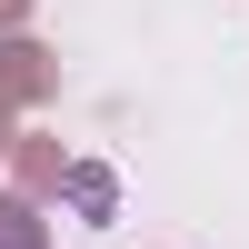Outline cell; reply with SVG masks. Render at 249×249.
<instances>
[{"mask_svg":"<svg viewBox=\"0 0 249 249\" xmlns=\"http://www.w3.org/2000/svg\"><path fill=\"white\" fill-rule=\"evenodd\" d=\"M40 100H60V50L50 40H30V30H10L0 40V110H40Z\"/></svg>","mask_w":249,"mask_h":249,"instance_id":"6da1fadb","label":"cell"},{"mask_svg":"<svg viewBox=\"0 0 249 249\" xmlns=\"http://www.w3.org/2000/svg\"><path fill=\"white\" fill-rule=\"evenodd\" d=\"M60 179H70V150H60L50 130H20V140H10V190H20V199H50Z\"/></svg>","mask_w":249,"mask_h":249,"instance_id":"7a4b0ae2","label":"cell"},{"mask_svg":"<svg viewBox=\"0 0 249 249\" xmlns=\"http://www.w3.org/2000/svg\"><path fill=\"white\" fill-rule=\"evenodd\" d=\"M60 199H70V210L90 219V230H100V219H120V179L100 170V160H70V179H60Z\"/></svg>","mask_w":249,"mask_h":249,"instance_id":"3957f363","label":"cell"},{"mask_svg":"<svg viewBox=\"0 0 249 249\" xmlns=\"http://www.w3.org/2000/svg\"><path fill=\"white\" fill-rule=\"evenodd\" d=\"M0 249H50V219H40V199L0 190Z\"/></svg>","mask_w":249,"mask_h":249,"instance_id":"277c9868","label":"cell"},{"mask_svg":"<svg viewBox=\"0 0 249 249\" xmlns=\"http://www.w3.org/2000/svg\"><path fill=\"white\" fill-rule=\"evenodd\" d=\"M30 10H40V0H0V40H10V30H30Z\"/></svg>","mask_w":249,"mask_h":249,"instance_id":"5b68a950","label":"cell"},{"mask_svg":"<svg viewBox=\"0 0 249 249\" xmlns=\"http://www.w3.org/2000/svg\"><path fill=\"white\" fill-rule=\"evenodd\" d=\"M10 140H20V120H10V110H0V160H10Z\"/></svg>","mask_w":249,"mask_h":249,"instance_id":"8992f818","label":"cell"}]
</instances>
